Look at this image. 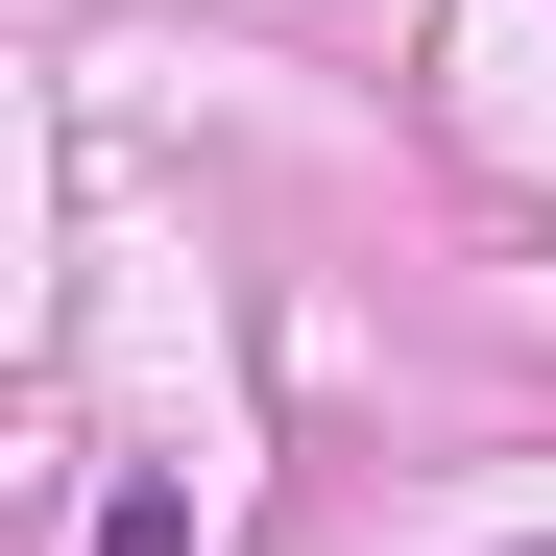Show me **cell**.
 Masks as SVG:
<instances>
[{
  "label": "cell",
  "mask_w": 556,
  "mask_h": 556,
  "mask_svg": "<svg viewBox=\"0 0 556 556\" xmlns=\"http://www.w3.org/2000/svg\"><path fill=\"white\" fill-rule=\"evenodd\" d=\"M98 556H194V484H122V508H98Z\"/></svg>",
  "instance_id": "cell-1"
},
{
  "label": "cell",
  "mask_w": 556,
  "mask_h": 556,
  "mask_svg": "<svg viewBox=\"0 0 556 556\" xmlns=\"http://www.w3.org/2000/svg\"><path fill=\"white\" fill-rule=\"evenodd\" d=\"M532 556H556V532H532Z\"/></svg>",
  "instance_id": "cell-2"
}]
</instances>
